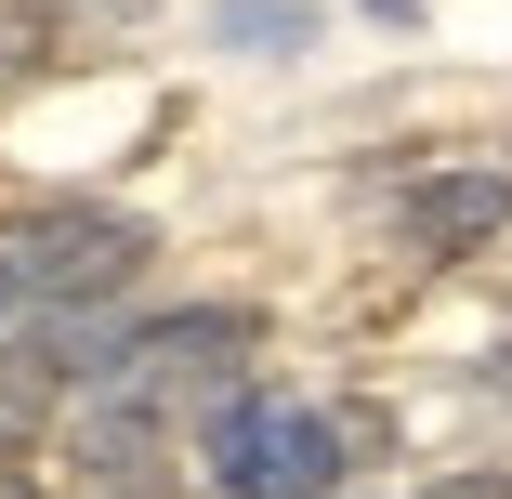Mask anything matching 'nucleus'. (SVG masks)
Segmentation results:
<instances>
[{
	"instance_id": "0eeeda50",
	"label": "nucleus",
	"mask_w": 512,
	"mask_h": 499,
	"mask_svg": "<svg viewBox=\"0 0 512 499\" xmlns=\"http://www.w3.org/2000/svg\"><path fill=\"white\" fill-rule=\"evenodd\" d=\"M473 394H486V408H512V342H486V368H473Z\"/></svg>"
},
{
	"instance_id": "6e6552de",
	"label": "nucleus",
	"mask_w": 512,
	"mask_h": 499,
	"mask_svg": "<svg viewBox=\"0 0 512 499\" xmlns=\"http://www.w3.org/2000/svg\"><path fill=\"white\" fill-rule=\"evenodd\" d=\"M53 14H79V27H132L145 0H53Z\"/></svg>"
},
{
	"instance_id": "7ed1b4c3",
	"label": "nucleus",
	"mask_w": 512,
	"mask_h": 499,
	"mask_svg": "<svg viewBox=\"0 0 512 499\" xmlns=\"http://www.w3.org/2000/svg\"><path fill=\"white\" fill-rule=\"evenodd\" d=\"M512 224V158H460V171H407L394 184V250L421 263H460Z\"/></svg>"
},
{
	"instance_id": "f03ea898",
	"label": "nucleus",
	"mask_w": 512,
	"mask_h": 499,
	"mask_svg": "<svg viewBox=\"0 0 512 499\" xmlns=\"http://www.w3.org/2000/svg\"><path fill=\"white\" fill-rule=\"evenodd\" d=\"M158 263V237L132 211H40L14 250H0V276H14V303H53V316H119V289Z\"/></svg>"
},
{
	"instance_id": "f257e3e1",
	"label": "nucleus",
	"mask_w": 512,
	"mask_h": 499,
	"mask_svg": "<svg viewBox=\"0 0 512 499\" xmlns=\"http://www.w3.org/2000/svg\"><path fill=\"white\" fill-rule=\"evenodd\" d=\"M197 460H211V486H224V499H342L355 434H342L329 408H302V394L250 381V394H224V408H211Z\"/></svg>"
},
{
	"instance_id": "423d86ee",
	"label": "nucleus",
	"mask_w": 512,
	"mask_h": 499,
	"mask_svg": "<svg viewBox=\"0 0 512 499\" xmlns=\"http://www.w3.org/2000/svg\"><path fill=\"white\" fill-rule=\"evenodd\" d=\"M421 499H512V473H434Z\"/></svg>"
},
{
	"instance_id": "39448f33",
	"label": "nucleus",
	"mask_w": 512,
	"mask_h": 499,
	"mask_svg": "<svg viewBox=\"0 0 512 499\" xmlns=\"http://www.w3.org/2000/svg\"><path fill=\"white\" fill-rule=\"evenodd\" d=\"M211 40L224 53H302V40H316V0H211Z\"/></svg>"
},
{
	"instance_id": "20e7f679",
	"label": "nucleus",
	"mask_w": 512,
	"mask_h": 499,
	"mask_svg": "<svg viewBox=\"0 0 512 499\" xmlns=\"http://www.w3.org/2000/svg\"><path fill=\"white\" fill-rule=\"evenodd\" d=\"M158 447H171L158 408H132V394H92L79 434H66V473H79V499H171Z\"/></svg>"
},
{
	"instance_id": "1a4fd4ad",
	"label": "nucleus",
	"mask_w": 512,
	"mask_h": 499,
	"mask_svg": "<svg viewBox=\"0 0 512 499\" xmlns=\"http://www.w3.org/2000/svg\"><path fill=\"white\" fill-rule=\"evenodd\" d=\"M14 316H27V303H14V276H0V329H14Z\"/></svg>"
},
{
	"instance_id": "9d476101",
	"label": "nucleus",
	"mask_w": 512,
	"mask_h": 499,
	"mask_svg": "<svg viewBox=\"0 0 512 499\" xmlns=\"http://www.w3.org/2000/svg\"><path fill=\"white\" fill-rule=\"evenodd\" d=\"M0 499H40V486H27V473H0Z\"/></svg>"
}]
</instances>
